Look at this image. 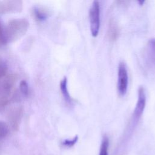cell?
<instances>
[{"label":"cell","instance_id":"52a82bcc","mask_svg":"<svg viewBox=\"0 0 155 155\" xmlns=\"http://www.w3.org/2000/svg\"><path fill=\"white\" fill-rule=\"evenodd\" d=\"M146 104V94L145 90L143 87H140L138 91V99L134 111L133 116L136 120L142 116Z\"/></svg>","mask_w":155,"mask_h":155},{"label":"cell","instance_id":"8992f818","mask_svg":"<svg viewBox=\"0 0 155 155\" xmlns=\"http://www.w3.org/2000/svg\"><path fill=\"white\" fill-rule=\"evenodd\" d=\"M23 2L18 0L0 1V14L19 13L22 10Z\"/></svg>","mask_w":155,"mask_h":155},{"label":"cell","instance_id":"4fadbf2b","mask_svg":"<svg viewBox=\"0 0 155 155\" xmlns=\"http://www.w3.org/2000/svg\"><path fill=\"white\" fill-rule=\"evenodd\" d=\"M19 91L25 97H27L29 94V87L28 85V83L22 80L20 82L19 84Z\"/></svg>","mask_w":155,"mask_h":155},{"label":"cell","instance_id":"ac0fdd59","mask_svg":"<svg viewBox=\"0 0 155 155\" xmlns=\"http://www.w3.org/2000/svg\"><path fill=\"white\" fill-rule=\"evenodd\" d=\"M8 102V99H0V108L5 106Z\"/></svg>","mask_w":155,"mask_h":155},{"label":"cell","instance_id":"30bf717a","mask_svg":"<svg viewBox=\"0 0 155 155\" xmlns=\"http://www.w3.org/2000/svg\"><path fill=\"white\" fill-rule=\"evenodd\" d=\"M118 35H119L118 27L114 21L111 20L109 23L108 32L109 39L111 41H115L117 39Z\"/></svg>","mask_w":155,"mask_h":155},{"label":"cell","instance_id":"7a4b0ae2","mask_svg":"<svg viewBox=\"0 0 155 155\" xmlns=\"http://www.w3.org/2000/svg\"><path fill=\"white\" fill-rule=\"evenodd\" d=\"M90 30L93 37L97 36L100 28V5L98 1H93L89 11Z\"/></svg>","mask_w":155,"mask_h":155},{"label":"cell","instance_id":"8fae6325","mask_svg":"<svg viewBox=\"0 0 155 155\" xmlns=\"http://www.w3.org/2000/svg\"><path fill=\"white\" fill-rule=\"evenodd\" d=\"M10 127L5 122L0 121V142L5 139L10 133Z\"/></svg>","mask_w":155,"mask_h":155},{"label":"cell","instance_id":"e0dca14e","mask_svg":"<svg viewBox=\"0 0 155 155\" xmlns=\"http://www.w3.org/2000/svg\"><path fill=\"white\" fill-rule=\"evenodd\" d=\"M78 139V136H76L72 139H65L62 142V145L67 147H71L76 143Z\"/></svg>","mask_w":155,"mask_h":155},{"label":"cell","instance_id":"6da1fadb","mask_svg":"<svg viewBox=\"0 0 155 155\" xmlns=\"http://www.w3.org/2000/svg\"><path fill=\"white\" fill-rule=\"evenodd\" d=\"M29 22L25 18H16L10 20L4 27L7 44L16 41L27 31Z\"/></svg>","mask_w":155,"mask_h":155},{"label":"cell","instance_id":"5bb4252c","mask_svg":"<svg viewBox=\"0 0 155 155\" xmlns=\"http://www.w3.org/2000/svg\"><path fill=\"white\" fill-rule=\"evenodd\" d=\"M148 46L150 49V53H151V58L153 62H155V39H151L149 41Z\"/></svg>","mask_w":155,"mask_h":155},{"label":"cell","instance_id":"9c48e42d","mask_svg":"<svg viewBox=\"0 0 155 155\" xmlns=\"http://www.w3.org/2000/svg\"><path fill=\"white\" fill-rule=\"evenodd\" d=\"M60 90L65 102L68 105L73 104V99L71 97L67 88V79L64 77L60 82Z\"/></svg>","mask_w":155,"mask_h":155},{"label":"cell","instance_id":"7c38bea8","mask_svg":"<svg viewBox=\"0 0 155 155\" xmlns=\"http://www.w3.org/2000/svg\"><path fill=\"white\" fill-rule=\"evenodd\" d=\"M109 146V140L107 136H104L101 145V149L99 155H108V150Z\"/></svg>","mask_w":155,"mask_h":155},{"label":"cell","instance_id":"ba28073f","mask_svg":"<svg viewBox=\"0 0 155 155\" xmlns=\"http://www.w3.org/2000/svg\"><path fill=\"white\" fill-rule=\"evenodd\" d=\"M31 14L33 18L38 22H41L46 20L49 16L48 11L44 7L36 5L33 7Z\"/></svg>","mask_w":155,"mask_h":155},{"label":"cell","instance_id":"2e32d148","mask_svg":"<svg viewBox=\"0 0 155 155\" xmlns=\"http://www.w3.org/2000/svg\"><path fill=\"white\" fill-rule=\"evenodd\" d=\"M7 44L5 33H4V27L0 23V48Z\"/></svg>","mask_w":155,"mask_h":155},{"label":"cell","instance_id":"277c9868","mask_svg":"<svg viewBox=\"0 0 155 155\" xmlns=\"http://www.w3.org/2000/svg\"><path fill=\"white\" fill-rule=\"evenodd\" d=\"M128 84V76L124 62H120L117 72V91L120 96H124L127 92Z\"/></svg>","mask_w":155,"mask_h":155},{"label":"cell","instance_id":"d6986e66","mask_svg":"<svg viewBox=\"0 0 155 155\" xmlns=\"http://www.w3.org/2000/svg\"><path fill=\"white\" fill-rule=\"evenodd\" d=\"M144 2H145V1H137V2H138L140 5H143V4L144 3Z\"/></svg>","mask_w":155,"mask_h":155},{"label":"cell","instance_id":"9a60e30c","mask_svg":"<svg viewBox=\"0 0 155 155\" xmlns=\"http://www.w3.org/2000/svg\"><path fill=\"white\" fill-rule=\"evenodd\" d=\"M7 71V65L6 63L0 58V79L5 76Z\"/></svg>","mask_w":155,"mask_h":155},{"label":"cell","instance_id":"5b68a950","mask_svg":"<svg viewBox=\"0 0 155 155\" xmlns=\"http://www.w3.org/2000/svg\"><path fill=\"white\" fill-rule=\"evenodd\" d=\"M23 108L22 106L15 107L8 111L7 118L9 122V127L13 131L18 130L19 125L23 115Z\"/></svg>","mask_w":155,"mask_h":155},{"label":"cell","instance_id":"3957f363","mask_svg":"<svg viewBox=\"0 0 155 155\" xmlns=\"http://www.w3.org/2000/svg\"><path fill=\"white\" fill-rule=\"evenodd\" d=\"M16 81L17 76L15 74H10L0 81V99H7Z\"/></svg>","mask_w":155,"mask_h":155}]
</instances>
